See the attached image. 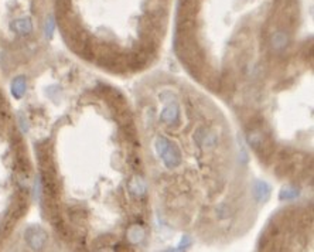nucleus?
Listing matches in <instances>:
<instances>
[{
  "instance_id": "nucleus-1",
  "label": "nucleus",
  "mask_w": 314,
  "mask_h": 252,
  "mask_svg": "<svg viewBox=\"0 0 314 252\" xmlns=\"http://www.w3.org/2000/svg\"><path fill=\"white\" fill-rule=\"evenodd\" d=\"M155 148L158 156L163 159L164 165L168 169H175L181 165L183 162V155L181 150L175 146L174 143H171L170 140L164 136H158L155 142Z\"/></svg>"
},
{
  "instance_id": "nucleus-2",
  "label": "nucleus",
  "mask_w": 314,
  "mask_h": 252,
  "mask_svg": "<svg viewBox=\"0 0 314 252\" xmlns=\"http://www.w3.org/2000/svg\"><path fill=\"white\" fill-rule=\"evenodd\" d=\"M194 142L200 148H215L219 143V136L207 126H200L194 132Z\"/></svg>"
},
{
  "instance_id": "nucleus-3",
  "label": "nucleus",
  "mask_w": 314,
  "mask_h": 252,
  "mask_svg": "<svg viewBox=\"0 0 314 252\" xmlns=\"http://www.w3.org/2000/svg\"><path fill=\"white\" fill-rule=\"evenodd\" d=\"M27 241L31 245V248L34 250H41L44 244L47 241V235L40 227H30L26 233Z\"/></svg>"
},
{
  "instance_id": "nucleus-4",
  "label": "nucleus",
  "mask_w": 314,
  "mask_h": 252,
  "mask_svg": "<svg viewBox=\"0 0 314 252\" xmlns=\"http://www.w3.org/2000/svg\"><path fill=\"white\" fill-rule=\"evenodd\" d=\"M160 121L167 125H173V123L180 122V106L177 104V101L168 102V105L161 111Z\"/></svg>"
},
{
  "instance_id": "nucleus-5",
  "label": "nucleus",
  "mask_w": 314,
  "mask_h": 252,
  "mask_svg": "<svg viewBox=\"0 0 314 252\" xmlns=\"http://www.w3.org/2000/svg\"><path fill=\"white\" fill-rule=\"evenodd\" d=\"M252 194L258 203H266L271 199L272 187L266 182L255 180L252 184Z\"/></svg>"
},
{
  "instance_id": "nucleus-6",
  "label": "nucleus",
  "mask_w": 314,
  "mask_h": 252,
  "mask_svg": "<svg viewBox=\"0 0 314 252\" xmlns=\"http://www.w3.org/2000/svg\"><path fill=\"white\" fill-rule=\"evenodd\" d=\"M10 27H11V30L14 33H17L20 35H27L33 31V23H31V20L28 17H21L11 21Z\"/></svg>"
},
{
  "instance_id": "nucleus-7",
  "label": "nucleus",
  "mask_w": 314,
  "mask_h": 252,
  "mask_svg": "<svg viewBox=\"0 0 314 252\" xmlns=\"http://www.w3.org/2000/svg\"><path fill=\"white\" fill-rule=\"evenodd\" d=\"M271 44L275 50H279V51L283 50V48H286V45L289 44L288 33L283 31V30H279V31L273 33L271 37Z\"/></svg>"
},
{
  "instance_id": "nucleus-8",
  "label": "nucleus",
  "mask_w": 314,
  "mask_h": 252,
  "mask_svg": "<svg viewBox=\"0 0 314 252\" xmlns=\"http://www.w3.org/2000/svg\"><path fill=\"white\" fill-rule=\"evenodd\" d=\"M129 190H131L132 194H135V196L139 197V196H143L146 193V184H145V182L142 179L135 177L129 183Z\"/></svg>"
},
{
  "instance_id": "nucleus-9",
  "label": "nucleus",
  "mask_w": 314,
  "mask_h": 252,
  "mask_svg": "<svg viewBox=\"0 0 314 252\" xmlns=\"http://www.w3.org/2000/svg\"><path fill=\"white\" fill-rule=\"evenodd\" d=\"M299 194H300V190L297 187H295V186L289 184V186L282 189L279 199L280 200H293V199L299 197Z\"/></svg>"
},
{
  "instance_id": "nucleus-10",
  "label": "nucleus",
  "mask_w": 314,
  "mask_h": 252,
  "mask_svg": "<svg viewBox=\"0 0 314 252\" xmlns=\"http://www.w3.org/2000/svg\"><path fill=\"white\" fill-rule=\"evenodd\" d=\"M143 237H145V231H143V228L140 226H133L128 231V238H129V241L132 244L140 243L143 240Z\"/></svg>"
},
{
  "instance_id": "nucleus-11",
  "label": "nucleus",
  "mask_w": 314,
  "mask_h": 252,
  "mask_svg": "<svg viewBox=\"0 0 314 252\" xmlns=\"http://www.w3.org/2000/svg\"><path fill=\"white\" fill-rule=\"evenodd\" d=\"M11 91H13V94L16 98H21L23 94L26 92V81L23 79V77H18L13 81V84H11Z\"/></svg>"
},
{
  "instance_id": "nucleus-12",
  "label": "nucleus",
  "mask_w": 314,
  "mask_h": 252,
  "mask_svg": "<svg viewBox=\"0 0 314 252\" xmlns=\"http://www.w3.org/2000/svg\"><path fill=\"white\" fill-rule=\"evenodd\" d=\"M232 211H231V207L228 204H221L219 207H217V216H218L219 220H227V218L231 217Z\"/></svg>"
},
{
  "instance_id": "nucleus-13",
  "label": "nucleus",
  "mask_w": 314,
  "mask_h": 252,
  "mask_svg": "<svg viewBox=\"0 0 314 252\" xmlns=\"http://www.w3.org/2000/svg\"><path fill=\"white\" fill-rule=\"evenodd\" d=\"M54 28H55V18H54V16H48V17H47V21H45V35H47L48 38H51L52 37Z\"/></svg>"
},
{
  "instance_id": "nucleus-14",
  "label": "nucleus",
  "mask_w": 314,
  "mask_h": 252,
  "mask_svg": "<svg viewBox=\"0 0 314 252\" xmlns=\"http://www.w3.org/2000/svg\"><path fill=\"white\" fill-rule=\"evenodd\" d=\"M158 98H160V101H161V102H171V101H177V99H175V95L171 92V91H163V92L158 95Z\"/></svg>"
},
{
  "instance_id": "nucleus-15",
  "label": "nucleus",
  "mask_w": 314,
  "mask_h": 252,
  "mask_svg": "<svg viewBox=\"0 0 314 252\" xmlns=\"http://www.w3.org/2000/svg\"><path fill=\"white\" fill-rule=\"evenodd\" d=\"M191 245V240L188 238V237H184L183 240H181V243L178 245V248L180 250H184V248H187V247H190Z\"/></svg>"
}]
</instances>
